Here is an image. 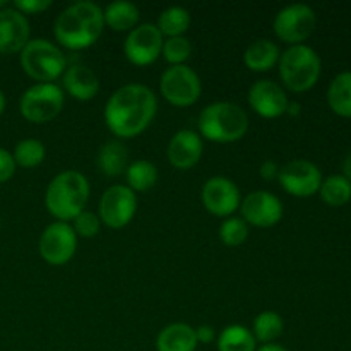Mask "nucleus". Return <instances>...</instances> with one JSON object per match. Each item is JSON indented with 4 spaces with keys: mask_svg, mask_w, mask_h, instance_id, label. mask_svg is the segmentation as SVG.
<instances>
[{
    "mask_svg": "<svg viewBox=\"0 0 351 351\" xmlns=\"http://www.w3.org/2000/svg\"><path fill=\"white\" fill-rule=\"evenodd\" d=\"M158 99L143 84H127L110 96L105 106V120L117 137H136L143 134L156 115Z\"/></svg>",
    "mask_w": 351,
    "mask_h": 351,
    "instance_id": "nucleus-1",
    "label": "nucleus"
},
{
    "mask_svg": "<svg viewBox=\"0 0 351 351\" xmlns=\"http://www.w3.org/2000/svg\"><path fill=\"white\" fill-rule=\"evenodd\" d=\"M103 27V10L96 3L84 0L62 10L55 21V38L69 50H84L98 41Z\"/></svg>",
    "mask_w": 351,
    "mask_h": 351,
    "instance_id": "nucleus-2",
    "label": "nucleus"
},
{
    "mask_svg": "<svg viewBox=\"0 0 351 351\" xmlns=\"http://www.w3.org/2000/svg\"><path fill=\"white\" fill-rule=\"evenodd\" d=\"M89 199V182L82 173L67 170L50 182L45 195L48 213L60 221L74 219L84 211Z\"/></svg>",
    "mask_w": 351,
    "mask_h": 351,
    "instance_id": "nucleus-3",
    "label": "nucleus"
},
{
    "mask_svg": "<svg viewBox=\"0 0 351 351\" xmlns=\"http://www.w3.org/2000/svg\"><path fill=\"white\" fill-rule=\"evenodd\" d=\"M249 117L235 103H211L199 117V132L213 143H235L247 134Z\"/></svg>",
    "mask_w": 351,
    "mask_h": 351,
    "instance_id": "nucleus-4",
    "label": "nucleus"
},
{
    "mask_svg": "<svg viewBox=\"0 0 351 351\" xmlns=\"http://www.w3.org/2000/svg\"><path fill=\"white\" fill-rule=\"evenodd\" d=\"M280 77L293 93L308 91L321 77V58L307 45H293L280 55Z\"/></svg>",
    "mask_w": 351,
    "mask_h": 351,
    "instance_id": "nucleus-5",
    "label": "nucleus"
},
{
    "mask_svg": "<svg viewBox=\"0 0 351 351\" xmlns=\"http://www.w3.org/2000/svg\"><path fill=\"white\" fill-rule=\"evenodd\" d=\"M21 65L31 79L51 82L65 72V55L48 40H29L21 51Z\"/></svg>",
    "mask_w": 351,
    "mask_h": 351,
    "instance_id": "nucleus-6",
    "label": "nucleus"
},
{
    "mask_svg": "<svg viewBox=\"0 0 351 351\" xmlns=\"http://www.w3.org/2000/svg\"><path fill=\"white\" fill-rule=\"evenodd\" d=\"M64 108V91L53 82H40L23 93L19 101L21 115L33 123L53 120Z\"/></svg>",
    "mask_w": 351,
    "mask_h": 351,
    "instance_id": "nucleus-7",
    "label": "nucleus"
},
{
    "mask_svg": "<svg viewBox=\"0 0 351 351\" xmlns=\"http://www.w3.org/2000/svg\"><path fill=\"white\" fill-rule=\"evenodd\" d=\"M163 98L175 106H191L201 96V79L187 65H171L160 81Z\"/></svg>",
    "mask_w": 351,
    "mask_h": 351,
    "instance_id": "nucleus-8",
    "label": "nucleus"
},
{
    "mask_svg": "<svg viewBox=\"0 0 351 351\" xmlns=\"http://www.w3.org/2000/svg\"><path fill=\"white\" fill-rule=\"evenodd\" d=\"M317 17L312 7L305 3H291L278 12L274 19V33L285 43L302 45L315 29Z\"/></svg>",
    "mask_w": 351,
    "mask_h": 351,
    "instance_id": "nucleus-9",
    "label": "nucleus"
},
{
    "mask_svg": "<svg viewBox=\"0 0 351 351\" xmlns=\"http://www.w3.org/2000/svg\"><path fill=\"white\" fill-rule=\"evenodd\" d=\"M41 257L51 266H64L74 257L77 249V235L74 228L64 221L51 223L41 233L38 242Z\"/></svg>",
    "mask_w": 351,
    "mask_h": 351,
    "instance_id": "nucleus-10",
    "label": "nucleus"
},
{
    "mask_svg": "<svg viewBox=\"0 0 351 351\" xmlns=\"http://www.w3.org/2000/svg\"><path fill=\"white\" fill-rule=\"evenodd\" d=\"M137 211L136 192L125 185H112L99 201V219L113 230L123 228L132 221Z\"/></svg>",
    "mask_w": 351,
    "mask_h": 351,
    "instance_id": "nucleus-11",
    "label": "nucleus"
},
{
    "mask_svg": "<svg viewBox=\"0 0 351 351\" xmlns=\"http://www.w3.org/2000/svg\"><path fill=\"white\" fill-rule=\"evenodd\" d=\"M281 187L295 197H312L317 194L322 184V173L308 160H293L280 168L278 175Z\"/></svg>",
    "mask_w": 351,
    "mask_h": 351,
    "instance_id": "nucleus-12",
    "label": "nucleus"
},
{
    "mask_svg": "<svg viewBox=\"0 0 351 351\" xmlns=\"http://www.w3.org/2000/svg\"><path fill=\"white\" fill-rule=\"evenodd\" d=\"M123 50L134 65H151L163 50V34L154 24H141L129 33Z\"/></svg>",
    "mask_w": 351,
    "mask_h": 351,
    "instance_id": "nucleus-13",
    "label": "nucleus"
},
{
    "mask_svg": "<svg viewBox=\"0 0 351 351\" xmlns=\"http://www.w3.org/2000/svg\"><path fill=\"white\" fill-rule=\"evenodd\" d=\"M243 221L259 228H271L283 218V204L276 195L266 191L250 192L240 202Z\"/></svg>",
    "mask_w": 351,
    "mask_h": 351,
    "instance_id": "nucleus-14",
    "label": "nucleus"
},
{
    "mask_svg": "<svg viewBox=\"0 0 351 351\" xmlns=\"http://www.w3.org/2000/svg\"><path fill=\"white\" fill-rule=\"evenodd\" d=\"M202 202L211 215L226 218L239 209L240 192L226 177H213L202 187Z\"/></svg>",
    "mask_w": 351,
    "mask_h": 351,
    "instance_id": "nucleus-15",
    "label": "nucleus"
},
{
    "mask_svg": "<svg viewBox=\"0 0 351 351\" xmlns=\"http://www.w3.org/2000/svg\"><path fill=\"white\" fill-rule=\"evenodd\" d=\"M249 103L254 112L264 119H278L287 113L290 99L280 84L264 79L249 89Z\"/></svg>",
    "mask_w": 351,
    "mask_h": 351,
    "instance_id": "nucleus-16",
    "label": "nucleus"
},
{
    "mask_svg": "<svg viewBox=\"0 0 351 351\" xmlns=\"http://www.w3.org/2000/svg\"><path fill=\"white\" fill-rule=\"evenodd\" d=\"M29 41V23L14 7L0 9V53H21Z\"/></svg>",
    "mask_w": 351,
    "mask_h": 351,
    "instance_id": "nucleus-17",
    "label": "nucleus"
},
{
    "mask_svg": "<svg viewBox=\"0 0 351 351\" xmlns=\"http://www.w3.org/2000/svg\"><path fill=\"white\" fill-rule=\"evenodd\" d=\"M202 156V139L194 130H178L168 144V160L178 170L195 167Z\"/></svg>",
    "mask_w": 351,
    "mask_h": 351,
    "instance_id": "nucleus-18",
    "label": "nucleus"
},
{
    "mask_svg": "<svg viewBox=\"0 0 351 351\" xmlns=\"http://www.w3.org/2000/svg\"><path fill=\"white\" fill-rule=\"evenodd\" d=\"M64 88L72 98L79 101L93 99L99 91V81L95 72L86 65H72L62 75Z\"/></svg>",
    "mask_w": 351,
    "mask_h": 351,
    "instance_id": "nucleus-19",
    "label": "nucleus"
},
{
    "mask_svg": "<svg viewBox=\"0 0 351 351\" xmlns=\"http://www.w3.org/2000/svg\"><path fill=\"white\" fill-rule=\"evenodd\" d=\"M197 338L195 329L184 322H175L161 329L156 339L158 351H195Z\"/></svg>",
    "mask_w": 351,
    "mask_h": 351,
    "instance_id": "nucleus-20",
    "label": "nucleus"
},
{
    "mask_svg": "<svg viewBox=\"0 0 351 351\" xmlns=\"http://www.w3.org/2000/svg\"><path fill=\"white\" fill-rule=\"evenodd\" d=\"M280 60V50L269 40H257L247 47L243 62L254 72H266L273 69Z\"/></svg>",
    "mask_w": 351,
    "mask_h": 351,
    "instance_id": "nucleus-21",
    "label": "nucleus"
},
{
    "mask_svg": "<svg viewBox=\"0 0 351 351\" xmlns=\"http://www.w3.org/2000/svg\"><path fill=\"white\" fill-rule=\"evenodd\" d=\"M329 108L343 119H351V71L341 72L328 89Z\"/></svg>",
    "mask_w": 351,
    "mask_h": 351,
    "instance_id": "nucleus-22",
    "label": "nucleus"
},
{
    "mask_svg": "<svg viewBox=\"0 0 351 351\" xmlns=\"http://www.w3.org/2000/svg\"><path fill=\"white\" fill-rule=\"evenodd\" d=\"M129 167V151L119 141H110L103 144L98 153V168L108 177L123 173Z\"/></svg>",
    "mask_w": 351,
    "mask_h": 351,
    "instance_id": "nucleus-23",
    "label": "nucleus"
},
{
    "mask_svg": "<svg viewBox=\"0 0 351 351\" xmlns=\"http://www.w3.org/2000/svg\"><path fill=\"white\" fill-rule=\"evenodd\" d=\"M103 19L113 31H132L139 23V9L125 0H117L103 10Z\"/></svg>",
    "mask_w": 351,
    "mask_h": 351,
    "instance_id": "nucleus-24",
    "label": "nucleus"
},
{
    "mask_svg": "<svg viewBox=\"0 0 351 351\" xmlns=\"http://www.w3.org/2000/svg\"><path fill=\"white\" fill-rule=\"evenodd\" d=\"M319 195L331 208H341L351 201V184L343 175H329L322 178Z\"/></svg>",
    "mask_w": 351,
    "mask_h": 351,
    "instance_id": "nucleus-25",
    "label": "nucleus"
},
{
    "mask_svg": "<svg viewBox=\"0 0 351 351\" xmlns=\"http://www.w3.org/2000/svg\"><path fill=\"white\" fill-rule=\"evenodd\" d=\"M219 351H256V338L252 331L240 324L228 326L218 338Z\"/></svg>",
    "mask_w": 351,
    "mask_h": 351,
    "instance_id": "nucleus-26",
    "label": "nucleus"
},
{
    "mask_svg": "<svg viewBox=\"0 0 351 351\" xmlns=\"http://www.w3.org/2000/svg\"><path fill=\"white\" fill-rule=\"evenodd\" d=\"M125 173L127 184L132 192H147L154 187L158 180L156 167L147 160H137L130 163Z\"/></svg>",
    "mask_w": 351,
    "mask_h": 351,
    "instance_id": "nucleus-27",
    "label": "nucleus"
},
{
    "mask_svg": "<svg viewBox=\"0 0 351 351\" xmlns=\"http://www.w3.org/2000/svg\"><path fill=\"white\" fill-rule=\"evenodd\" d=\"M191 26V14L184 7H168L161 12L158 19V29L161 34H167L168 38L182 36Z\"/></svg>",
    "mask_w": 351,
    "mask_h": 351,
    "instance_id": "nucleus-28",
    "label": "nucleus"
},
{
    "mask_svg": "<svg viewBox=\"0 0 351 351\" xmlns=\"http://www.w3.org/2000/svg\"><path fill=\"white\" fill-rule=\"evenodd\" d=\"M283 328L285 322L283 319H281V315L278 314V312L266 311L263 312V314L257 315L256 321H254L252 335L254 338H256V341L259 339L264 345H269L274 339L280 338L281 332H283Z\"/></svg>",
    "mask_w": 351,
    "mask_h": 351,
    "instance_id": "nucleus-29",
    "label": "nucleus"
},
{
    "mask_svg": "<svg viewBox=\"0 0 351 351\" xmlns=\"http://www.w3.org/2000/svg\"><path fill=\"white\" fill-rule=\"evenodd\" d=\"M45 153L47 151H45L43 143L36 139H24L17 143L12 158L16 161V167L36 168L43 163Z\"/></svg>",
    "mask_w": 351,
    "mask_h": 351,
    "instance_id": "nucleus-30",
    "label": "nucleus"
},
{
    "mask_svg": "<svg viewBox=\"0 0 351 351\" xmlns=\"http://www.w3.org/2000/svg\"><path fill=\"white\" fill-rule=\"evenodd\" d=\"M249 237V225L242 218H228L219 226V239L225 245L239 247Z\"/></svg>",
    "mask_w": 351,
    "mask_h": 351,
    "instance_id": "nucleus-31",
    "label": "nucleus"
},
{
    "mask_svg": "<svg viewBox=\"0 0 351 351\" xmlns=\"http://www.w3.org/2000/svg\"><path fill=\"white\" fill-rule=\"evenodd\" d=\"M191 51L192 47L187 38L175 36L163 41V50H161V53L165 55L167 62H170V64L184 65V62L191 57Z\"/></svg>",
    "mask_w": 351,
    "mask_h": 351,
    "instance_id": "nucleus-32",
    "label": "nucleus"
},
{
    "mask_svg": "<svg viewBox=\"0 0 351 351\" xmlns=\"http://www.w3.org/2000/svg\"><path fill=\"white\" fill-rule=\"evenodd\" d=\"M74 232L75 235L84 237V239H93L99 233V228H101V219L99 216H96L95 213L82 211L81 215L74 218Z\"/></svg>",
    "mask_w": 351,
    "mask_h": 351,
    "instance_id": "nucleus-33",
    "label": "nucleus"
},
{
    "mask_svg": "<svg viewBox=\"0 0 351 351\" xmlns=\"http://www.w3.org/2000/svg\"><path fill=\"white\" fill-rule=\"evenodd\" d=\"M51 7V0H17L14 9L21 14H41Z\"/></svg>",
    "mask_w": 351,
    "mask_h": 351,
    "instance_id": "nucleus-34",
    "label": "nucleus"
},
{
    "mask_svg": "<svg viewBox=\"0 0 351 351\" xmlns=\"http://www.w3.org/2000/svg\"><path fill=\"white\" fill-rule=\"evenodd\" d=\"M16 171V161L7 149L0 147V184L10 180Z\"/></svg>",
    "mask_w": 351,
    "mask_h": 351,
    "instance_id": "nucleus-35",
    "label": "nucleus"
},
{
    "mask_svg": "<svg viewBox=\"0 0 351 351\" xmlns=\"http://www.w3.org/2000/svg\"><path fill=\"white\" fill-rule=\"evenodd\" d=\"M259 173L266 182L276 180L278 175H280V168H278V165L274 161H264L259 168Z\"/></svg>",
    "mask_w": 351,
    "mask_h": 351,
    "instance_id": "nucleus-36",
    "label": "nucleus"
},
{
    "mask_svg": "<svg viewBox=\"0 0 351 351\" xmlns=\"http://www.w3.org/2000/svg\"><path fill=\"white\" fill-rule=\"evenodd\" d=\"M195 338H197V343H204V345H209L213 339L216 338V332L211 326L204 324V326H199L195 329Z\"/></svg>",
    "mask_w": 351,
    "mask_h": 351,
    "instance_id": "nucleus-37",
    "label": "nucleus"
},
{
    "mask_svg": "<svg viewBox=\"0 0 351 351\" xmlns=\"http://www.w3.org/2000/svg\"><path fill=\"white\" fill-rule=\"evenodd\" d=\"M343 177L351 184V151L348 153V156L345 158V161H343Z\"/></svg>",
    "mask_w": 351,
    "mask_h": 351,
    "instance_id": "nucleus-38",
    "label": "nucleus"
},
{
    "mask_svg": "<svg viewBox=\"0 0 351 351\" xmlns=\"http://www.w3.org/2000/svg\"><path fill=\"white\" fill-rule=\"evenodd\" d=\"M256 351H288V350H285L283 346H280V345H274V343H269V345H263L259 350H256Z\"/></svg>",
    "mask_w": 351,
    "mask_h": 351,
    "instance_id": "nucleus-39",
    "label": "nucleus"
},
{
    "mask_svg": "<svg viewBox=\"0 0 351 351\" xmlns=\"http://www.w3.org/2000/svg\"><path fill=\"white\" fill-rule=\"evenodd\" d=\"M287 113H290V115H298L300 113V105L298 103H288V108H287Z\"/></svg>",
    "mask_w": 351,
    "mask_h": 351,
    "instance_id": "nucleus-40",
    "label": "nucleus"
},
{
    "mask_svg": "<svg viewBox=\"0 0 351 351\" xmlns=\"http://www.w3.org/2000/svg\"><path fill=\"white\" fill-rule=\"evenodd\" d=\"M3 110H5V96H3V93L0 91V115H2Z\"/></svg>",
    "mask_w": 351,
    "mask_h": 351,
    "instance_id": "nucleus-41",
    "label": "nucleus"
}]
</instances>
